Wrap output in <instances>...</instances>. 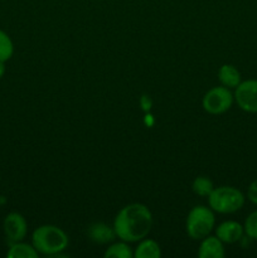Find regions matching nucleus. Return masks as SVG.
Segmentation results:
<instances>
[{
  "instance_id": "nucleus-13",
  "label": "nucleus",
  "mask_w": 257,
  "mask_h": 258,
  "mask_svg": "<svg viewBox=\"0 0 257 258\" xmlns=\"http://www.w3.org/2000/svg\"><path fill=\"white\" fill-rule=\"evenodd\" d=\"M38 254L39 253H38L37 249L33 247V244L23 243V242L20 241L12 243L7 256L9 258H37Z\"/></svg>"
},
{
  "instance_id": "nucleus-4",
  "label": "nucleus",
  "mask_w": 257,
  "mask_h": 258,
  "mask_svg": "<svg viewBox=\"0 0 257 258\" xmlns=\"http://www.w3.org/2000/svg\"><path fill=\"white\" fill-rule=\"evenodd\" d=\"M216 217L213 211L208 207L197 206L189 212L185 222V231L189 238L202 241L211 234L214 229Z\"/></svg>"
},
{
  "instance_id": "nucleus-3",
  "label": "nucleus",
  "mask_w": 257,
  "mask_h": 258,
  "mask_svg": "<svg viewBox=\"0 0 257 258\" xmlns=\"http://www.w3.org/2000/svg\"><path fill=\"white\" fill-rule=\"evenodd\" d=\"M209 208L221 214H232L238 212L244 204V196L234 186L223 185L214 188L208 197Z\"/></svg>"
},
{
  "instance_id": "nucleus-15",
  "label": "nucleus",
  "mask_w": 257,
  "mask_h": 258,
  "mask_svg": "<svg viewBox=\"0 0 257 258\" xmlns=\"http://www.w3.org/2000/svg\"><path fill=\"white\" fill-rule=\"evenodd\" d=\"M191 189H193L194 194H197L198 197H207L208 198L209 194L213 191L214 186L209 178H207V176H198V178L194 179L193 184H191Z\"/></svg>"
},
{
  "instance_id": "nucleus-8",
  "label": "nucleus",
  "mask_w": 257,
  "mask_h": 258,
  "mask_svg": "<svg viewBox=\"0 0 257 258\" xmlns=\"http://www.w3.org/2000/svg\"><path fill=\"white\" fill-rule=\"evenodd\" d=\"M243 233V226L236 221H226L216 228V236L223 243H236V242L241 241Z\"/></svg>"
},
{
  "instance_id": "nucleus-5",
  "label": "nucleus",
  "mask_w": 257,
  "mask_h": 258,
  "mask_svg": "<svg viewBox=\"0 0 257 258\" xmlns=\"http://www.w3.org/2000/svg\"><path fill=\"white\" fill-rule=\"evenodd\" d=\"M234 101L233 93L224 86L213 87L203 96L202 105L206 112L211 115H222L232 107Z\"/></svg>"
},
{
  "instance_id": "nucleus-1",
  "label": "nucleus",
  "mask_w": 257,
  "mask_h": 258,
  "mask_svg": "<svg viewBox=\"0 0 257 258\" xmlns=\"http://www.w3.org/2000/svg\"><path fill=\"white\" fill-rule=\"evenodd\" d=\"M153 228V214L141 203L123 207L113 221V231L121 241L134 243L146 238Z\"/></svg>"
},
{
  "instance_id": "nucleus-16",
  "label": "nucleus",
  "mask_w": 257,
  "mask_h": 258,
  "mask_svg": "<svg viewBox=\"0 0 257 258\" xmlns=\"http://www.w3.org/2000/svg\"><path fill=\"white\" fill-rule=\"evenodd\" d=\"M14 45L12 39L5 32L0 29V62H7L13 57Z\"/></svg>"
},
{
  "instance_id": "nucleus-14",
  "label": "nucleus",
  "mask_w": 257,
  "mask_h": 258,
  "mask_svg": "<svg viewBox=\"0 0 257 258\" xmlns=\"http://www.w3.org/2000/svg\"><path fill=\"white\" fill-rule=\"evenodd\" d=\"M106 258H133L134 252L131 251L130 246L127 242H116L108 246V248L105 251Z\"/></svg>"
},
{
  "instance_id": "nucleus-12",
  "label": "nucleus",
  "mask_w": 257,
  "mask_h": 258,
  "mask_svg": "<svg viewBox=\"0 0 257 258\" xmlns=\"http://www.w3.org/2000/svg\"><path fill=\"white\" fill-rule=\"evenodd\" d=\"M135 258H160L161 248L159 243L154 239L144 238L139 242L138 247L134 251Z\"/></svg>"
},
{
  "instance_id": "nucleus-11",
  "label": "nucleus",
  "mask_w": 257,
  "mask_h": 258,
  "mask_svg": "<svg viewBox=\"0 0 257 258\" xmlns=\"http://www.w3.org/2000/svg\"><path fill=\"white\" fill-rule=\"evenodd\" d=\"M218 80L222 83V86L227 88H236L241 81V73L232 64H223L218 71Z\"/></svg>"
},
{
  "instance_id": "nucleus-10",
  "label": "nucleus",
  "mask_w": 257,
  "mask_h": 258,
  "mask_svg": "<svg viewBox=\"0 0 257 258\" xmlns=\"http://www.w3.org/2000/svg\"><path fill=\"white\" fill-rule=\"evenodd\" d=\"M88 238L97 244L111 243L116 238V233L113 227L107 226L105 223H93L87 231Z\"/></svg>"
},
{
  "instance_id": "nucleus-9",
  "label": "nucleus",
  "mask_w": 257,
  "mask_h": 258,
  "mask_svg": "<svg viewBox=\"0 0 257 258\" xmlns=\"http://www.w3.org/2000/svg\"><path fill=\"white\" fill-rule=\"evenodd\" d=\"M223 242L217 236H207L202 239L199 246V258H223L226 256Z\"/></svg>"
},
{
  "instance_id": "nucleus-2",
  "label": "nucleus",
  "mask_w": 257,
  "mask_h": 258,
  "mask_svg": "<svg viewBox=\"0 0 257 258\" xmlns=\"http://www.w3.org/2000/svg\"><path fill=\"white\" fill-rule=\"evenodd\" d=\"M70 239L62 228L52 224L40 226L33 232L32 244L38 253L44 256H60L68 247Z\"/></svg>"
},
{
  "instance_id": "nucleus-7",
  "label": "nucleus",
  "mask_w": 257,
  "mask_h": 258,
  "mask_svg": "<svg viewBox=\"0 0 257 258\" xmlns=\"http://www.w3.org/2000/svg\"><path fill=\"white\" fill-rule=\"evenodd\" d=\"M3 228H4V233L10 243H15V242H20L25 238L28 232V224L22 214L12 212L5 217Z\"/></svg>"
},
{
  "instance_id": "nucleus-6",
  "label": "nucleus",
  "mask_w": 257,
  "mask_h": 258,
  "mask_svg": "<svg viewBox=\"0 0 257 258\" xmlns=\"http://www.w3.org/2000/svg\"><path fill=\"white\" fill-rule=\"evenodd\" d=\"M234 101L241 110L257 113V80H247L234 88Z\"/></svg>"
},
{
  "instance_id": "nucleus-18",
  "label": "nucleus",
  "mask_w": 257,
  "mask_h": 258,
  "mask_svg": "<svg viewBox=\"0 0 257 258\" xmlns=\"http://www.w3.org/2000/svg\"><path fill=\"white\" fill-rule=\"evenodd\" d=\"M247 198L249 199V202L257 206V179L252 181L248 186V190H247Z\"/></svg>"
},
{
  "instance_id": "nucleus-19",
  "label": "nucleus",
  "mask_w": 257,
  "mask_h": 258,
  "mask_svg": "<svg viewBox=\"0 0 257 258\" xmlns=\"http://www.w3.org/2000/svg\"><path fill=\"white\" fill-rule=\"evenodd\" d=\"M5 62H0V78L5 75Z\"/></svg>"
},
{
  "instance_id": "nucleus-17",
  "label": "nucleus",
  "mask_w": 257,
  "mask_h": 258,
  "mask_svg": "<svg viewBox=\"0 0 257 258\" xmlns=\"http://www.w3.org/2000/svg\"><path fill=\"white\" fill-rule=\"evenodd\" d=\"M244 233L249 237L251 239H256L257 241V211L252 212L244 222Z\"/></svg>"
}]
</instances>
